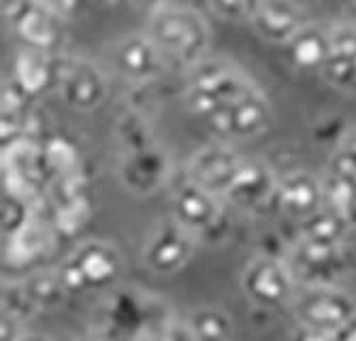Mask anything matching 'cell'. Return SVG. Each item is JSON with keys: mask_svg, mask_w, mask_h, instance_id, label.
<instances>
[{"mask_svg": "<svg viewBox=\"0 0 356 341\" xmlns=\"http://www.w3.org/2000/svg\"><path fill=\"white\" fill-rule=\"evenodd\" d=\"M184 103L222 141H248L271 128L273 109L265 92L226 58L205 56L186 69Z\"/></svg>", "mask_w": 356, "mask_h": 341, "instance_id": "cell-1", "label": "cell"}, {"mask_svg": "<svg viewBox=\"0 0 356 341\" xmlns=\"http://www.w3.org/2000/svg\"><path fill=\"white\" fill-rule=\"evenodd\" d=\"M145 33L163 51L169 67L190 69L207 56L211 33L209 24L197 9L181 3L149 13Z\"/></svg>", "mask_w": 356, "mask_h": 341, "instance_id": "cell-2", "label": "cell"}, {"mask_svg": "<svg viewBox=\"0 0 356 341\" xmlns=\"http://www.w3.org/2000/svg\"><path fill=\"white\" fill-rule=\"evenodd\" d=\"M299 337L337 339L356 316V299L333 284H301L290 303Z\"/></svg>", "mask_w": 356, "mask_h": 341, "instance_id": "cell-3", "label": "cell"}, {"mask_svg": "<svg viewBox=\"0 0 356 341\" xmlns=\"http://www.w3.org/2000/svg\"><path fill=\"white\" fill-rule=\"evenodd\" d=\"M69 292H94L113 288L124 273L122 252L109 241L90 239L79 243L58 269Z\"/></svg>", "mask_w": 356, "mask_h": 341, "instance_id": "cell-4", "label": "cell"}, {"mask_svg": "<svg viewBox=\"0 0 356 341\" xmlns=\"http://www.w3.org/2000/svg\"><path fill=\"white\" fill-rule=\"evenodd\" d=\"M5 17L11 33L30 49L56 53L64 45V17L45 0H5Z\"/></svg>", "mask_w": 356, "mask_h": 341, "instance_id": "cell-5", "label": "cell"}, {"mask_svg": "<svg viewBox=\"0 0 356 341\" xmlns=\"http://www.w3.org/2000/svg\"><path fill=\"white\" fill-rule=\"evenodd\" d=\"M299 286L293 267L273 256H254L241 273L243 294L261 309L290 307Z\"/></svg>", "mask_w": 356, "mask_h": 341, "instance_id": "cell-6", "label": "cell"}, {"mask_svg": "<svg viewBox=\"0 0 356 341\" xmlns=\"http://www.w3.org/2000/svg\"><path fill=\"white\" fill-rule=\"evenodd\" d=\"M54 88L60 101L75 111L99 109L109 97L105 71L88 58H67L56 69Z\"/></svg>", "mask_w": 356, "mask_h": 341, "instance_id": "cell-7", "label": "cell"}, {"mask_svg": "<svg viewBox=\"0 0 356 341\" xmlns=\"http://www.w3.org/2000/svg\"><path fill=\"white\" fill-rule=\"evenodd\" d=\"M199 237L192 235L173 218L167 222H160L143 243V263L156 275H175L184 271L190 260L194 258Z\"/></svg>", "mask_w": 356, "mask_h": 341, "instance_id": "cell-8", "label": "cell"}, {"mask_svg": "<svg viewBox=\"0 0 356 341\" xmlns=\"http://www.w3.org/2000/svg\"><path fill=\"white\" fill-rule=\"evenodd\" d=\"M173 171L171 156L156 141L139 147L124 149V156L118 167V177L122 185L137 197H149L167 185Z\"/></svg>", "mask_w": 356, "mask_h": 341, "instance_id": "cell-9", "label": "cell"}, {"mask_svg": "<svg viewBox=\"0 0 356 341\" xmlns=\"http://www.w3.org/2000/svg\"><path fill=\"white\" fill-rule=\"evenodd\" d=\"M171 218L199 239L211 235L224 220L222 197L186 179L171 197Z\"/></svg>", "mask_w": 356, "mask_h": 341, "instance_id": "cell-10", "label": "cell"}, {"mask_svg": "<svg viewBox=\"0 0 356 341\" xmlns=\"http://www.w3.org/2000/svg\"><path fill=\"white\" fill-rule=\"evenodd\" d=\"M243 163L245 158L235 147H231V141L218 139L216 143H207L199 147L190 156L188 179L197 181L203 188L226 199Z\"/></svg>", "mask_w": 356, "mask_h": 341, "instance_id": "cell-11", "label": "cell"}, {"mask_svg": "<svg viewBox=\"0 0 356 341\" xmlns=\"http://www.w3.org/2000/svg\"><path fill=\"white\" fill-rule=\"evenodd\" d=\"M111 67L124 81L145 85L163 77L169 62L147 33H139L126 35L111 47Z\"/></svg>", "mask_w": 356, "mask_h": 341, "instance_id": "cell-12", "label": "cell"}, {"mask_svg": "<svg viewBox=\"0 0 356 341\" xmlns=\"http://www.w3.org/2000/svg\"><path fill=\"white\" fill-rule=\"evenodd\" d=\"M320 77L333 90L356 94V24L341 22L331 26V45Z\"/></svg>", "mask_w": 356, "mask_h": 341, "instance_id": "cell-13", "label": "cell"}, {"mask_svg": "<svg viewBox=\"0 0 356 341\" xmlns=\"http://www.w3.org/2000/svg\"><path fill=\"white\" fill-rule=\"evenodd\" d=\"M250 24L263 41L284 47L307 24V15L297 0H263Z\"/></svg>", "mask_w": 356, "mask_h": 341, "instance_id": "cell-14", "label": "cell"}, {"mask_svg": "<svg viewBox=\"0 0 356 341\" xmlns=\"http://www.w3.org/2000/svg\"><path fill=\"white\" fill-rule=\"evenodd\" d=\"M280 177L261 160H245L226 199L243 211H261L275 203Z\"/></svg>", "mask_w": 356, "mask_h": 341, "instance_id": "cell-15", "label": "cell"}, {"mask_svg": "<svg viewBox=\"0 0 356 341\" xmlns=\"http://www.w3.org/2000/svg\"><path fill=\"white\" fill-rule=\"evenodd\" d=\"M275 205L297 222L309 218L325 205V181L307 171H293L280 177Z\"/></svg>", "mask_w": 356, "mask_h": 341, "instance_id": "cell-16", "label": "cell"}, {"mask_svg": "<svg viewBox=\"0 0 356 341\" xmlns=\"http://www.w3.org/2000/svg\"><path fill=\"white\" fill-rule=\"evenodd\" d=\"M346 245H320L305 239L297 241L295 263L290 265L299 284H333L343 269Z\"/></svg>", "mask_w": 356, "mask_h": 341, "instance_id": "cell-17", "label": "cell"}, {"mask_svg": "<svg viewBox=\"0 0 356 341\" xmlns=\"http://www.w3.org/2000/svg\"><path fill=\"white\" fill-rule=\"evenodd\" d=\"M331 45V28L318 26V24H305L299 33L286 43V53L290 65L299 71H318L325 67Z\"/></svg>", "mask_w": 356, "mask_h": 341, "instance_id": "cell-18", "label": "cell"}, {"mask_svg": "<svg viewBox=\"0 0 356 341\" xmlns=\"http://www.w3.org/2000/svg\"><path fill=\"white\" fill-rule=\"evenodd\" d=\"M299 224V239L320 245H346L348 231L352 228V222L346 215L329 205H322L316 213H312Z\"/></svg>", "mask_w": 356, "mask_h": 341, "instance_id": "cell-19", "label": "cell"}, {"mask_svg": "<svg viewBox=\"0 0 356 341\" xmlns=\"http://www.w3.org/2000/svg\"><path fill=\"white\" fill-rule=\"evenodd\" d=\"M192 339H231L233 318L222 307H199L184 320Z\"/></svg>", "mask_w": 356, "mask_h": 341, "instance_id": "cell-20", "label": "cell"}, {"mask_svg": "<svg viewBox=\"0 0 356 341\" xmlns=\"http://www.w3.org/2000/svg\"><path fill=\"white\" fill-rule=\"evenodd\" d=\"M24 286L39 309H51L69 294L58 271H39L30 280H24Z\"/></svg>", "mask_w": 356, "mask_h": 341, "instance_id": "cell-21", "label": "cell"}, {"mask_svg": "<svg viewBox=\"0 0 356 341\" xmlns=\"http://www.w3.org/2000/svg\"><path fill=\"white\" fill-rule=\"evenodd\" d=\"M263 0H207L209 11L222 22L245 24L252 22Z\"/></svg>", "mask_w": 356, "mask_h": 341, "instance_id": "cell-22", "label": "cell"}, {"mask_svg": "<svg viewBox=\"0 0 356 341\" xmlns=\"http://www.w3.org/2000/svg\"><path fill=\"white\" fill-rule=\"evenodd\" d=\"M329 173L356 181V128L346 135V139L339 143V147L333 151Z\"/></svg>", "mask_w": 356, "mask_h": 341, "instance_id": "cell-23", "label": "cell"}, {"mask_svg": "<svg viewBox=\"0 0 356 341\" xmlns=\"http://www.w3.org/2000/svg\"><path fill=\"white\" fill-rule=\"evenodd\" d=\"M45 3L64 19H71L81 13V9L88 5V0H45Z\"/></svg>", "mask_w": 356, "mask_h": 341, "instance_id": "cell-24", "label": "cell"}, {"mask_svg": "<svg viewBox=\"0 0 356 341\" xmlns=\"http://www.w3.org/2000/svg\"><path fill=\"white\" fill-rule=\"evenodd\" d=\"M131 3H133L137 9H141V11H145V13L149 15V13L165 9V7H169V5L181 3V0H131Z\"/></svg>", "mask_w": 356, "mask_h": 341, "instance_id": "cell-25", "label": "cell"}, {"mask_svg": "<svg viewBox=\"0 0 356 341\" xmlns=\"http://www.w3.org/2000/svg\"><path fill=\"white\" fill-rule=\"evenodd\" d=\"M337 339H352V341L356 339V316H354V318H352V320H350V322L339 331Z\"/></svg>", "mask_w": 356, "mask_h": 341, "instance_id": "cell-26", "label": "cell"}, {"mask_svg": "<svg viewBox=\"0 0 356 341\" xmlns=\"http://www.w3.org/2000/svg\"><path fill=\"white\" fill-rule=\"evenodd\" d=\"M350 3H352V5H354V7H356V0H350Z\"/></svg>", "mask_w": 356, "mask_h": 341, "instance_id": "cell-27", "label": "cell"}]
</instances>
